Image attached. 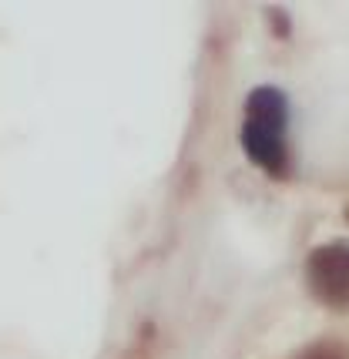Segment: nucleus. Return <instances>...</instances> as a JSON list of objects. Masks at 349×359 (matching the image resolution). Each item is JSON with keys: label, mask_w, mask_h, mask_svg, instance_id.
Here are the masks:
<instances>
[{"label": "nucleus", "mask_w": 349, "mask_h": 359, "mask_svg": "<svg viewBox=\"0 0 349 359\" xmlns=\"http://www.w3.org/2000/svg\"><path fill=\"white\" fill-rule=\"evenodd\" d=\"M306 282L309 292L329 306V309H349V242H326L309 252L306 259Z\"/></svg>", "instance_id": "2"}, {"label": "nucleus", "mask_w": 349, "mask_h": 359, "mask_svg": "<svg viewBox=\"0 0 349 359\" xmlns=\"http://www.w3.org/2000/svg\"><path fill=\"white\" fill-rule=\"evenodd\" d=\"M296 359H349V353H346V346H339V343H316V346H309L306 353H299Z\"/></svg>", "instance_id": "3"}, {"label": "nucleus", "mask_w": 349, "mask_h": 359, "mask_svg": "<svg viewBox=\"0 0 349 359\" xmlns=\"http://www.w3.org/2000/svg\"><path fill=\"white\" fill-rule=\"evenodd\" d=\"M289 104L279 88H255L245 101V125H242V148L249 161L269 175H286L289 168Z\"/></svg>", "instance_id": "1"}]
</instances>
